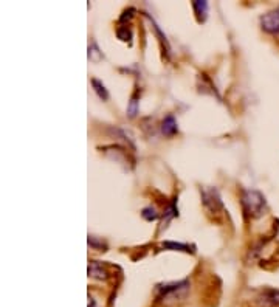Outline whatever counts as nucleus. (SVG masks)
I'll list each match as a JSON object with an SVG mask.
<instances>
[{"label":"nucleus","mask_w":279,"mask_h":307,"mask_svg":"<svg viewBox=\"0 0 279 307\" xmlns=\"http://www.w3.org/2000/svg\"><path fill=\"white\" fill-rule=\"evenodd\" d=\"M244 209L250 217H261L265 209H267V202L265 197L259 193V191H245L242 197Z\"/></svg>","instance_id":"nucleus-1"},{"label":"nucleus","mask_w":279,"mask_h":307,"mask_svg":"<svg viewBox=\"0 0 279 307\" xmlns=\"http://www.w3.org/2000/svg\"><path fill=\"white\" fill-rule=\"evenodd\" d=\"M261 25L267 33L279 34V8L264 14L261 17Z\"/></svg>","instance_id":"nucleus-2"},{"label":"nucleus","mask_w":279,"mask_h":307,"mask_svg":"<svg viewBox=\"0 0 279 307\" xmlns=\"http://www.w3.org/2000/svg\"><path fill=\"white\" fill-rule=\"evenodd\" d=\"M89 275H90L92 278H98V279H106V278H107V273H106V270H104L103 264H99V262H96V261H93V262L89 264Z\"/></svg>","instance_id":"nucleus-3"},{"label":"nucleus","mask_w":279,"mask_h":307,"mask_svg":"<svg viewBox=\"0 0 279 307\" xmlns=\"http://www.w3.org/2000/svg\"><path fill=\"white\" fill-rule=\"evenodd\" d=\"M261 299H262V304L265 305H270V307L279 305V290H267Z\"/></svg>","instance_id":"nucleus-4"},{"label":"nucleus","mask_w":279,"mask_h":307,"mask_svg":"<svg viewBox=\"0 0 279 307\" xmlns=\"http://www.w3.org/2000/svg\"><path fill=\"white\" fill-rule=\"evenodd\" d=\"M162 130H163L165 135H174V133L177 132V123H175L174 117H166L163 120Z\"/></svg>","instance_id":"nucleus-5"},{"label":"nucleus","mask_w":279,"mask_h":307,"mask_svg":"<svg viewBox=\"0 0 279 307\" xmlns=\"http://www.w3.org/2000/svg\"><path fill=\"white\" fill-rule=\"evenodd\" d=\"M92 86H93V89H95V92H96V95L101 100H107L109 98V93H107V89L104 87V84L101 83V81H98V80H92Z\"/></svg>","instance_id":"nucleus-6"},{"label":"nucleus","mask_w":279,"mask_h":307,"mask_svg":"<svg viewBox=\"0 0 279 307\" xmlns=\"http://www.w3.org/2000/svg\"><path fill=\"white\" fill-rule=\"evenodd\" d=\"M194 10L197 11L198 14V21L203 22L206 19V13H208V4L206 2H194Z\"/></svg>","instance_id":"nucleus-7"},{"label":"nucleus","mask_w":279,"mask_h":307,"mask_svg":"<svg viewBox=\"0 0 279 307\" xmlns=\"http://www.w3.org/2000/svg\"><path fill=\"white\" fill-rule=\"evenodd\" d=\"M89 59L93 61V62H98V61L103 59V54H101V51H99V48L96 47L95 42H92L89 45Z\"/></svg>","instance_id":"nucleus-8"},{"label":"nucleus","mask_w":279,"mask_h":307,"mask_svg":"<svg viewBox=\"0 0 279 307\" xmlns=\"http://www.w3.org/2000/svg\"><path fill=\"white\" fill-rule=\"evenodd\" d=\"M143 217L146 220H155L158 219V213H157V209L154 206H149V208H145L143 209Z\"/></svg>","instance_id":"nucleus-9"},{"label":"nucleus","mask_w":279,"mask_h":307,"mask_svg":"<svg viewBox=\"0 0 279 307\" xmlns=\"http://www.w3.org/2000/svg\"><path fill=\"white\" fill-rule=\"evenodd\" d=\"M166 248H174V250H180V252H189V247L185 244H175V242H166Z\"/></svg>","instance_id":"nucleus-10"},{"label":"nucleus","mask_w":279,"mask_h":307,"mask_svg":"<svg viewBox=\"0 0 279 307\" xmlns=\"http://www.w3.org/2000/svg\"><path fill=\"white\" fill-rule=\"evenodd\" d=\"M136 112H138V100H136V97H133L127 107V113H129V117H135Z\"/></svg>","instance_id":"nucleus-11"},{"label":"nucleus","mask_w":279,"mask_h":307,"mask_svg":"<svg viewBox=\"0 0 279 307\" xmlns=\"http://www.w3.org/2000/svg\"><path fill=\"white\" fill-rule=\"evenodd\" d=\"M89 307H96V304H95V301L90 298V301H89Z\"/></svg>","instance_id":"nucleus-12"}]
</instances>
